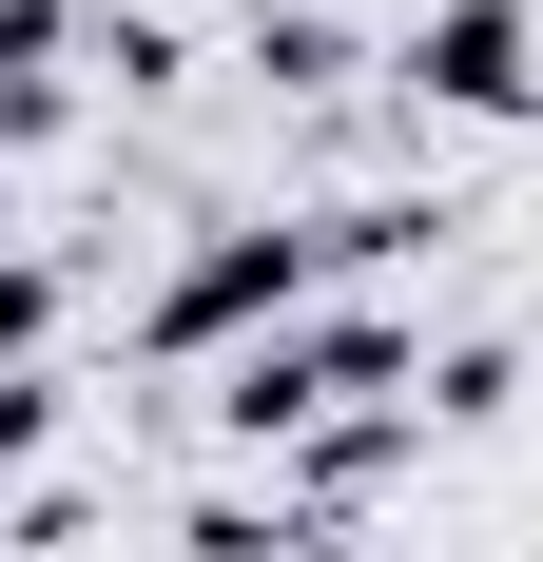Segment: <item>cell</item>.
I'll list each match as a JSON object with an SVG mask.
<instances>
[{
    "mask_svg": "<svg viewBox=\"0 0 543 562\" xmlns=\"http://www.w3.org/2000/svg\"><path fill=\"white\" fill-rule=\"evenodd\" d=\"M350 389H408V330H388V311H350V330H272V349H233V369H214V427H233V447H311V427H330Z\"/></svg>",
    "mask_w": 543,
    "mask_h": 562,
    "instance_id": "2",
    "label": "cell"
},
{
    "mask_svg": "<svg viewBox=\"0 0 543 562\" xmlns=\"http://www.w3.org/2000/svg\"><path fill=\"white\" fill-rule=\"evenodd\" d=\"M40 427H58V389H40V369H0V465L40 447Z\"/></svg>",
    "mask_w": 543,
    "mask_h": 562,
    "instance_id": "4",
    "label": "cell"
},
{
    "mask_svg": "<svg viewBox=\"0 0 543 562\" xmlns=\"http://www.w3.org/2000/svg\"><path fill=\"white\" fill-rule=\"evenodd\" d=\"M524 0H428V20H408V98H446V116H524L543 78H524Z\"/></svg>",
    "mask_w": 543,
    "mask_h": 562,
    "instance_id": "3",
    "label": "cell"
},
{
    "mask_svg": "<svg viewBox=\"0 0 543 562\" xmlns=\"http://www.w3.org/2000/svg\"><path fill=\"white\" fill-rule=\"evenodd\" d=\"M40 311H58V272H20V252H0V349H40Z\"/></svg>",
    "mask_w": 543,
    "mask_h": 562,
    "instance_id": "5",
    "label": "cell"
},
{
    "mask_svg": "<svg viewBox=\"0 0 543 562\" xmlns=\"http://www.w3.org/2000/svg\"><path fill=\"white\" fill-rule=\"evenodd\" d=\"M408 233H428V214H272V233H214V252H195V272H175L156 311H136V349H156V369L272 349V330H291V311H311L330 272H369V252H408Z\"/></svg>",
    "mask_w": 543,
    "mask_h": 562,
    "instance_id": "1",
    "label": "cell"
}]
</instances>
